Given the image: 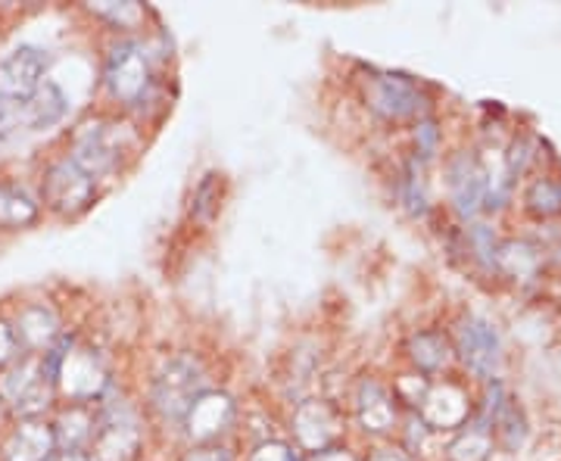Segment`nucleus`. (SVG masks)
I'll return each mask as SVG.
<instances>
[{"label": "nucleus", "instance_id": "nucleus-1", "mask_svg": "<svg viewBox=\"0 0 561 461\" xmlns=\"http://www.w3.org/2000/svg\"><path fill=\"white\" fill-rule=\"evenodd\" d=\"M162 66L150 38H110L101 57V94L113 113L144 125V119L162 110Z\"/></svg>", "mask_w": 561, "mask_h": 461}, {"label": "nucleus", "instance_id": "nucleus-2", "mask_svg": "<svg viewBox=\"0 0 561 461\" xmlns=\"http://www.w3.org/2000/svg\"><path fill=\"white\" fill-rule=\"evenodd\" d=\"M140 125L113 110L81 116L62 138V153L103 187L119 181L140 150Z\"/></svg>", "mask_w": 561, "mask_h": 461}, {"label": "nucleus", "instance_id": "nucleus-3", "mask_svg": "<svg viewBox=\"0 0 561 461\" xmlns=\"http://www.w3.org/2000/svg\"><path fill=\"white\" fill-rule=\"evenodd\" d=\"M44 371L50 374L57 402L62 405H98L119 383L113 359L101 343L84 337L79 327H69L44 356Z\"/></svg>", "mask_w": 561, "mask_h": 461}, {"label": "nucleus", "instance_id": "nucleus-4", "mask_svg": "<svg viewBox=\"0 0 561 461\" xmlns=\"http://www.w3.org/2000/svg\"><path fill=\"white\" fill-rule=\"evenodd\" d=\"M209 387H219L209 378V365L194 349H179L150 371L144 387V415L157 427L181 430L184 415L191 412L194 400Z\"/></svg>", "mask_w": 561, "mask_h": 461}, {"label": "nucleus", "instance_id": "nucleus-5", "mask_svg": "<svg viewBox=\"0 0 561 461\" xmlns=\"http://www.w3.org/2000/svg\"><path fill=\"white\" fill-rule=\"evenodd\" d=\"M98 434L88 446L91 461H140L147 452L150 422L144 405L135 402L119 383L98 405Z\"/></svg>", "mask_w": 561, "mask_h": 461}, {"label": "nucleus", "instance_id": "nucleus-6", "mask_svg": "<svg viewBox=\"0 0 561 461\" xmlns=\"http://www.w3.org/2000/svg\"><path fill=\"white\" fill-rule=\"evenodd\" d=\"M35 191L44 206V219L57 221H79L88 216L103 197V184L94 181L84 169L69 160L66 153H50L38 165L35 175Z\"/></svg>", "mask_w": 561, "mask_h": 461}, {"label": "nucleus", "instance_id": "nucleus-7", "mask_svg": "<svg viewBox=\"0 0 561 461\" xmlns=\"http://www.w3.org/2000/svg\"><path fill=\"white\" fill-rule=\"evenodd\" d=\"M356 94L362 106L383 125L400 128V125H415L424 116H431V101L424 97L419 81L405 72L362 66Z\"/></svg>", "mask_w": 561, "mask_h": 461}, {"label": "nucleus", "instance_id": "nucleus-8", "mask_svg": "<svg viewBox=\"0 0 561 461\" xmlns=\"http://www.w3.org/2000/svg\"><path fill=\"white\" fill-rule=\"evenodd\" d=\"M287 437L300 456H312L328 446L346 442L350 437V418L343 402L331 400V396H302L294 402L290 415H287Z\"/></svg>", "mask_w": 561, "mask_h": 461}, {"label": "nucleus", "instance_id": "nucleus-9", "mask_svg": "<svg viewBox=\"0 0 561 461\" xmlns=\"http://www.w3.org/2000/svg\"><path fill=\"white\" fill-rule=\"evenodd\" d=\"M350 427L371 442H387L400 434L402 405L393 396L390 383L375 378V374H362L350 387V396L343 402Z\"/></svg>", "mask_w": 561, "mask_h": 461}, {"label": "nucleus", "instance_id": "nucleus-10", "mask_svg": "<svg viewBox=\"0 0 561 461\" xmlns=\"http://www.w3.org/2000/svg\"><path fill=\"white\" fill-rule=\"evenodd\" d=\"M0 402L10 418H50L57 402V390L50 374L44 371L41 356H22L7 371H0Z\"/></svg>", "mask_w": 561, "mask_h": 461}, {"label": "nucleus", "instance_id": "nucleus-11", "mask_svg": "<svg viewBox=\"0 0 561 461\" xmlns=\"http://www.w3.org/2000/svg\"><path fill=\"white\" fill-rule=\"evenodd\" d=\"M241 430V402L225 387H209L201 393L181 422L184 442H231Z\"/></svg>", "mask_w": 561, "mask_h": 461}, {"label": "nucleus", "instance_id": "nucleus-12", "mask_svg": "<svg viewBox=\"0 0 561 461\" xmlns=\"http://www.w3.org/2000/svg\"><path fill=\"white\" fill-rule=\"evenodd\" d=\"M449 343H453L456 359L465 365L471 378H478L481 383L496 381L502 365V337L493 321L481 315H465L456 321Z\"/></svg>", "mask_w": 561, "mask_h": 461}, {"label": "nucleus", "instance_id": "nucleus-13", "mask_svg": "<svg viewBox=\"0 0 561 461\" xmlns=\"http://www.w3.org/2000/svg\"><path fill=\"white\" fill-rule=\"evenodd\" d=\"M54 54L41 44L22 41L0 57V101L13 110L35 97L44 81L50 79Z\"/></svg>", "mask_w": 561, "mask_h": 461}, {"label": "nucleus", "instance_id": "nucleus-14", "mask_svg": "<svg viewBox=\"0 0 561 461\" xmlns=\"http://www.w3.org/2000/svg\"><path fill=\"white\" fill-rule=\"evenodd\" d=\"M7 312H10L16 337L28 356H44L69 331L62 306L50 297H22Z\"/></svg>", "mask_w": 561, "mask_h": 461}, {"label": "nucleus", "instance_id": "nucleus-15", "mask_svg": "<svg viewBox=\"0 0 561 461\" xmlns=\"http://www.w3.org/2000/svg\"><path fill=\"white\" fill-rule=\"evenodd\" d=\"M415 415L434 434H456L474 418V400H471L468 387L456 378H437L427 387V396L421 400Z\"/></svg>", "mask_w": 561, "mask_h": 461}, {"label": "nucleus", "instance_id": "nucleus-16", "mask_svg": "<svg viewBox=\"0 0 561 461\" xmlns=\"http://www.w3.org/2000/svg\"><path fill=\"white\" fill-rule=\"evenodd\" d=\"M446 194L453 209L461 219H474L483 212V197H486V172H483V157L478 150H459L446 160Z\"/></svg>", "mask_w": 561, "mask_h": 461}, {"label": "nucleus", "instance_id": "nucleus-17", "mask_svg": "<svg viewBox=\"0 0 561 461\" xmlns=\"http://www.w3.org/2000/svg\"><path fill=\"white\" fill-rule=\"evenodd\" d=\"M41 221H44V206L38 200L35 181L0 175V234L32 231Z\"/></svg>", "mask_w": 561, "mask_h": 461}, {"label": "nucleus", "instance_id": "nucleus-18", "mask_svg": "<svg viewBox=\"0 0 561 461\" xmlns=\"http://www.w3.org/2000/svg\"><path fill=\"white\" fill-rule=\"evenodd\" d=\"M54 452L50 418H13L0 437V461H47Z\"/></svg>", "mask_w": 561, "mask_h": 461}, {"label": "nucleus", "instance_id": "nucleus-19", "mask_svg": "<svg viewBox=\"0 0 561 461\" xmlns=\"http://www.w3.org/2000/svg\"><path fill=\"white\" fill-rule=\"evenodd\" d=\"M402 353H405L409 368L424 374V378H431V381H437L443 371H449V365L456 361L449 334H446V331H434V327L412 331V334L405 337Z\"/></svg>", "mask_w": 561, "mask_h": 461}, {"label": "nucleus", "instance_id": "nucleus-20", "mask_svg": "<svg viewBox=\"0 0 561 461\" xmlns=\"http://www.w3.org/2000/svg\"><path fill=\"white\" fill-rule=\"evenodd\" d=\"M84 13L94 22L110 25L113 38H147V20H157L150 7L138 0H103V3H84Z\"/></svg>", "mask_w": 561, "mask_h": 461}, {"label": "nucleus", "instance_id": "nucleus-21", "mask_svg": "<svg viewBox=\"0 0 561 461\" xmlns=\"http://www.w3.org/2000/svg\"><path fill=\"white\" fill-rule=\"evenodd\" d=\"M50 430L57 449H84L98 434V408L94 405H57L50 415Z\"/></svg>", "mask_w": 561, "mask_h": 461}, {"label": "nucleus", "instance_id": "nucleus-22", "mask_svg": "<svg viewBox=\"0 0 561 461\" xmlns=\"http://www.w3.org/2000/svg\"><path fill=\"white\" fill-rule=\"evenodd\" d=\"M16 113H20L22 125L28 131H50V128L62 125L66 116H69V97H66V91H62L57 81L47 79L35 91L32 101L16 106Z\"/></svg>", "mask_w": 561, "mask_h": 461}, {"label": "nucleus", "instance_id": "nucleus-23", "mask_svg": "<svg viewBox=\"0 0 561 461\" xmlns=\"http://www.w3.org/2000/svg\"><path fill=\"white\" fill-rule=\"evenodd\" d=\"M542 268V250L530 241H502L496 246V272L512 281H534Z\"/></svg>", "mask_w": 561, "mask_h": 461}, {"label": "nucleus", "instance_id": "nucleus-24", "mask_svg": "<svg viewBox=\"0 0 561 461\" xmlns=\"http://www.w3.org/2000/svg\"><path fill=\"white\" fill-rule=\"evenodd\" d=\"M393 194L402 209L412 216V219H424L427 209H431V197H427V181H424V165L412 157H405L402 165L393 175Z\"/></svg>", "mask_w": 561, "mask_h": 461}, {"label": "nucleus", "instance_id": "nucleus-25", "mask_svg": "<svg viewBox=\"0 0 561 461\" xmlns=\"http://www.w3.org/2000/svg\"><path fill=\"white\" fill-rule=\"evenodd\" d=\"M493 430H490V424L478 422V418H471V422L465 424L461 430L453 434V440L446 442V449H443V459L446 461H486L490 459V452H493Z\"/></svg>", "mask_w": 561, "mask_h": 461}, {"label": "nucleus", "instance_id": "nucleus-26", "mask_svg": "<svg viewBox=\"0 0 561 461\" xmlns=\"http://www.w3.org/2000/svg\"><path fill=\"white\" fill-rule=\"evenodd\" d=\"M225 197H228V181H225L221 172L209 169V172L194 184V194H191V219L197 221L201 228H209V224L221 216Z\"/></svg>", "mask_w": 561, "mask_h": 461}, {"label": "nucleus", "instance_id": "nucleus-27", "mask_svg": "<svg viewBox=\"0 0 561 461\" xmlns=\"http://www.w3.org/2000/svg\"><path fill=\"white\" fill-rule=\"evenodd\" d=\"M490 430H493V442H500L502 449L515 452L527 440V422H524V412L518 408V402L505 396L500 408H496V415H493V422H490Z\"/></svg>", "mask_w": 561, "mask_h": 461}, {"label": "nucleus", "instance_id": "nucleus-28", "mask_svg": "<svg viewBox=\"0 0 561 461\" xmlns=\"http://www.w3.org/2000/svg\"><path fill=\"white\" fill-rule=\"evenodd\" d=\"M524 206L537 219H559L561 216V181L552 175H540L527 184L524 191Z\"/></svg>", "mask_w": 561, "mask_h": 461}, {"label": "nucleus", "instance_id": "nucleus-29", "mask_svg": "<svg viewBox=\"0 0 561 461\" xmlns=\"http://www.w3.org/2000/svg\"><path fill=\"white\" fill-rule=\"evenodd\" d=\"M409 128H412V141H415L409 157L419 160L421 165H427V162L440 153V128H437V119H434V116H424V119H419L415 125H409Z\"/></svg>", "mask_w": 561, "mask_h": 461}, {"label": "nucleus", "instance_id": "nucleus-30", "mask_svg": "<svg viewBox=\"0 0 561 461\" xmlns=\"http://www.w3.org/2000/svg\"><path fill=\"white\" fill-rule=\"evenodd\" d=\"M175 461H238L234 442H184Z\"/></svg>", "mask_w": 561, "mask_h": 461}, {"label": "nucleus", "instance_id": "nucleus-31", "mask_svg": "<svg viewBox=\"0 0 561 461\" xmlns=\"http://www.w3.org/2000/svg\"><path fill=\"white\" fill-rule=\"evenodd\" d=\"M243 461H302V456L284 437H268V440L253 442Z\"/></svg>", "mask_w": 561, "mask_h": 461}, {"label": "nucleus", "instance_id": "nucleus-32", "mask_svg": "<svg viewBox=\"0 0 561 461\" xmlns=\"http://www.w3.org/2000/svg\"><path fill=\"white\" fill-rule=\"evenodd\" d=\"M25 356V349H22L20 337H16V327H13V321H10V312L7 309H0V371H7L13 361H20Z\"/></svg>", "mask_w": 561, "mask_h": 461}, {"label": "nucleus", "instance_id": "nucleus-33", "mask_svg": "<svg viewBox=\"0 0 561 461\" xmlns=\"http://www.w3.org/2000/svg\"><path fill=\"white\" fill-rule=\"evenodd\" d=\"M359 449L353 446V442H337V446H328V449H321V452H312V456H302V461H362Z\"/></svg>", "mask_w": 561, "mask_h": 461}, {"label": "nucleus", "instance_id": "nucleus-34", "mask_svg": "<svg viewBox=\"0 0 561 461\" xmlns=\"http://www.w3.org/2000/svg\"><path fill=\"white\" fill-rule=\"evenodd\" d=\"M362 461H412V459L402 452L400 446H378V449H371V452H368Z\"/></svg>", "mask_w": 561, "mask_h": 461}, {"label": "nucleus", "instance_id": "nucleus-35", "mask_svg": "<svg viewBox=\"0 0 561 461\" xmlns=\"http://www.w3.org/2000/svg\"><path fill=\"white\" fill-rule=\"evenodd\" d=\"M47 461H91L84 449H57Z\"/></svg>", "mask_w": 561, "mask_h": 461}, {"label": "nucleus", "instance_id": "nucleus-36", "mask_svg": "<svg viewBox=\"0 0 561 461\" xmlns=\"http://www.w3.org/2000/svg\"><path fill=\"white\" fill-rule=\"evenodd\" d=\"M10 119H13V106H10V103L0 101V131H3L7 125H10Z\"/></svg>", "mask_w": 561, "mask_h": 461}, {"label": "nucleus", "instance_id": "nucleus-37", "mask_svg": "<svg viewBox=\"0 0 561 461\" xmlns=\"http://www.w3.org/2000/svg\"><path fill=\"white\" fill-rule=\"evenodd\" d=\"M10 422H13V418H10V412H7V405L0 402V437H3V430L10 427Z\"/></svg>", "mask_w": 561, "mask_h": 461}, {"label": "nucleus", "instance_id": "nucleus-38", "mask_svg": "<svg viewBox=\"0 0 561 461\" xmlns=\"http://www.w3.org/2000/svg\"><path fill=\"white\" fill-rule=\"evenodd\" d=\"M7 135H10V128H3V131H0V141H7Z\"/></svg>", "mask_w": 561, "mask_h": 461}]
</instances>
